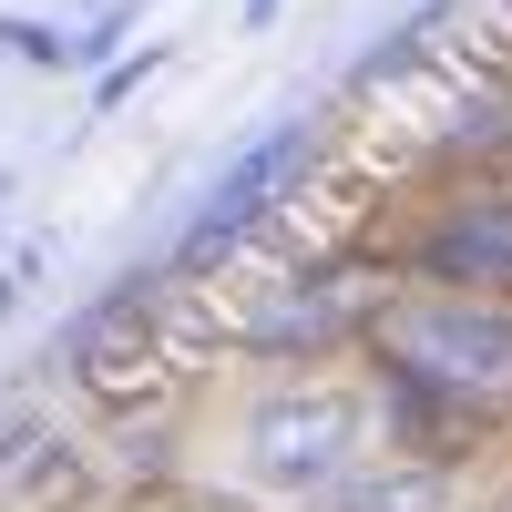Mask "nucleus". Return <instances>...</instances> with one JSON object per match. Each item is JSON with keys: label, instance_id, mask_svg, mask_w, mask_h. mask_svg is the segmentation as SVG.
Returning <instances> with one entry per match:
<instances>
[{"label": "nucleus", "instance_id": "nucleus-9", "mask_svg": "<svg viewBox=\"0 0 512 512\" xmlns=\"http://www.w3.org/2000/svg\"><path fill=\"white\" fill-rule=\"evenodd\" d=\"M246 11H256V21H267V11H277V0H246Z\"/></svg>", "mask_w": 512, "mask_h": 512}, {"label": "nucleus", "instance_id": "nucleus-2", "mask_svg": "<svg viewBox=\"0 0 512 512\" xmlns=\"http://www.w3.org/2000/svg\"><path fill=\"white\" fill-rule=\"evenodd\" d=\"M246 482L256 492H277V502H328L338 482L359 472V451H369V400L359 390H338V379H287V390H267L246 410Z\"/></svg>", "mask_w": 512, "mask_h": 512}, {"label": "nucleus", "instance_id": "nucleus-7", "mask_svg": "<svg viewBox=\"0 0 512 512\" xmlns=\"http://www.w3.org/2000/svg\"><path fill=\"white\" fill-rule=\"evenodd\" d=\"M82 502V451L52 420H11L0 431V512H72Z\"/></svg>", "mask_w": 512, "mask_h": 512}, {"label": "nucleus", "instance_id": "nucleus-5", "mask_svg": "<svg viewBox=\"0 0 512 512\" xmlns=\"http://www.w3.org/2000/svg\"><path fill=\"white\" fill-rule=\"evenodd\" d=\"M154 318H164V287H123V297H103L93 318L72 328V369H82V390H103V400H134L144 379H154Z\"/></svg>", "mask_w": 512, "mask_h": 512}, {"label": "nucleus", "instance_id": "nucleus-4", "mask_svg": "<svg viewBox=\"0 0 512 512\" xmlns=\"http://www.w3.org/2000/svg\"><path fill=\"white\" fill-rule=\"evenodd\" d=\"M349 328H359V277H338V267L267 277L246 297V318H236V338L267 349V359H308V349H328V338H349Z\"/></svg>", "mask_w": 512, "mask_h": 512}, {"label": "nucleus", "instance_id": "nucleus-8", "mask_svg": "<svg viewBox=\"0 0 512 512\" xmlns=\"http://www.w3.org/2000/svg\"><path fill=\"white\" fill-rule=\"evenodd\" d=\"M328 512H461V492H451L441 461H359L328 492Z\"/></svg>", "mask_w": 512, "mask_h": 512}, {"label": "nucleus", "instance_id": "nucleus-1", "mask_svg": "<svg viewBox=\"0 0 512 512\" xmlns=\"http://www.w3.org/2000/svg\"><path fill=\"white\" fill-rule=\"evenodd\" d=\"M379 359H390L400 400L431 410H512V297L472 287H420L379 308Z\"/></svg>", "mask_w": 512, "mask_h": 512}, {"label": "nucleus", "instance_id": "nucleus-3", "mask_svg": "<svg viewBox=\"0 0 512 512\" xmlns=\"http://www.w3.org/2000/svg\"><path fill=\"white\" fill-rule=\"evenodd\" d=\"M297 164H308V123H267V134H256L226 175H216V195H205V216L185 226V246H175V267H216V256L267 216V205L287 195V175Z\"/></svg>", "mask_w": 512, "mask_h": 512}, {"label": "nucleus", "instance_id": "nucleus-6", "mask_svg": "<svg viewBox=\"0 0 512 512\" xmlns=\"http://www.w3.org/2000/svg\"><path fill=\"white\" fill-rule=\"evenodd\" d=\"M420 277H431V287L502 297V287H512V195H461V205H441V226L420 236Z\"/></svg>", "mask_w": 512, "mask_h": 512}, {"label": "nucleus", "instance_id": "nucleus-10", "mask_svg": "<svg viewBox=\"0 0 512 512\" xmlns=\"http://www.w3.org/2000/svg\"><path fill=\"white\" fill-rule=\"evenodd\" d=\"M0 195H11V185H0Z\"/></svg>", "mask_w": 512, "mask_h": 512}]
</instances>
